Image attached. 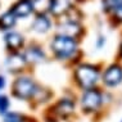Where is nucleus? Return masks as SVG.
<instances>
[{"label": "nucleus", "mask_w": 122, "mask_h": 122, "mask_svg": "<svg viewBox=\"0 0 122 122\" xmlns=\"http://www.w3.org/2000/svg\"><path fill=\"white\" fill-rule=\"evenodd\" d=\"M4 85H5V80H4V77H1V76H0V89L4 87Z\"/></svg>", "instance_id": "obj_20"}, {"label": "nucleus", "mask_w": 122, "mask_h": 122, "mask_svg": "<svg viewBox=\"0 0 122 122\" xmlns=\"http://www.w3.org/2000/svg\"><path fill=\"white\" fill-rule=\"evenodd\" d=\"M102 103V94L99 93L98 90H94V89H89L84 93L81 99V104L82 108L87 112L95 111L97 108Z\"/></svg>", "instance_id": "obj_4"}, {"label": "nucleus", "mask_w": 122, "mask_h": 122, "mask_svg": "<svg viewBox=\"0 0 122 122\" xmlns=\"http://www.w3.org/2000/svg\"><path fill=\"white\" fill-rule=\"evenodd\" d=\"M15 19H17V17L14 15V13H13L12 10L4 13V14L0 17V28L1 30L12 28L13 26H14V23H15Z\"/></svg>", "instance_id": "obj_11"}, {"label": "nucleus", "mask_w": 122, "mask_h": 122, "mask_svg": "<svg viewBox=\"0 0 122 122\" xmlns=\"http://www.w3.org/2000/svg\"><path fill=\"white\" fill-rule=\"evenodd\" d=\"M104 82L108 86H116L122 81V68L120 66H111L103 76Z\"/></svg>", "instance_id": "obj_5"}, {"label": "nucleus", "mask_w": 122, "mask_h": 122, "mask_svg": "<svg viewBox=\"0 0 122 122\" xmlns=\"http://www.w3.org/2000/svg\"><path fill=\"white\" fill-rule=\"evenodd\" d=\"M71 1L70 0H50L49 9L54 15H62L70 10Z\"/></svg>", "instance_id": "obj_6"}, {"label": "nucleus", "mask_w": 122, "mask_h": 122, "mask_svg": "<svg viewBox=\"0 0 122 122\" xmlns=\"http://www.w3.org/2000/svg\"><path fill=\"white\" fill-rule=\"evenodd\" d=\"M9 107V100L4 95H0V113H5Z\"/></svg>", "instance_id": "obj_17"}, {"label": "nucleus", "mask_w": 122, "mask_h": 122, "mask_svg": "<svg viewBox=\"0 0 122 122\" xmlns=\"http://www.w3.org/2000/svg\"><path fill=\"white\" fill-rule=\"evenodd\" d=\"M113 12H114L116 18L120 19V21H122V4H120L118 6H116V8L113 9Z\"/></svg>", "instance_id": "obj_19"}, {"label": "nucleus", "mask_w": 122, "mask_h": 122, "mask_svg": "<svg viewBox=\"0 0 122 122\" xmlns=\"http://www.w3.org/2000/svg\"><path fill=\"white\" fill-rule=\"evenodd\" d=\"M51 48L53 51L57 54V57L59 58H67L72 55L77 49V42H76L72 37H67V36L59 35L53 40L51 42Z\"/></svg>", "instance_id": "obj_1"}, {"label": "nucleus", "mask_w": 122, "mask_h": 122, "mask_svg": "<svg viewBox=\"0 0 122 122\" xmlns=\"http://www.w3.org/2000/svg\"><path fill=\"white\" fill-rule=\"evenodd\" d=\"M34 81L28 77H19L13 84V93L19 99H28L36 93Z\"/></svg>", "instance_id": "obj_3"}, {"label": "nucleus", "mask_w": 122, "mask_h": 122, "mask_svg": "<svg viewBox=\"0 0 122 122\" xmlns=\"http://www.w3.org/2000/svg\"><path fill=\"white\" fill-rule=\"evenodd\" d=\"M120 4H122V0H105V5L109 9H114Z\"/></svg>", "instance_id": "obj_18"}, {"label": "nucleus", "mask_w": 122, "mask_h": 122, "mask_svg": "<svg viewBox=\"0 0 122 122\" xmlns=\"http://www.w3.org/2000/svg\"><path fill=\"white\" fill-rule=\"evenodd\" d=\"M5 42L10 50H18L23 45V37L18 32H9L5 35Z\"/></svg>", "instance_id": "obj_7"}, {"label": "nucleus", "mask_w": 122, "mask_h": 122, "mask_svg": "<svg viewBox=\"0 0 122 122\" xmlns=\"http://www.w3.org/2000/svg\"><path fill=\"white\" fill-rule=\"evenodd\" d=\"M44 58V53H42L39 48H30L27 51H26L25 59L31 62H39Z\"/></svg>", "instance_id": "obj_14"}, {"label": "nucleus", "mask_w": 122, "mask_h": 122, "mask_svg": "<svg viewBox=\"0 0 122 122\" xmlns=\"http://www.w3.org/2000/svg\"><path fill=\"white\" fill-rule=\"evenodd\" d=\"M4 122H23V117L21 114L12 112V113H6L4 117Z\"/></svg>", "instance_id": "obj_16"}, {"label": "nucleus", "mask_w": 122, "mask_h": 122, "mask_svg": "<svg viewBox=\"0 0 122 122\" xmlns=\"http://www.w3.org/2000/svg\"><path fill=\"white\" fill-rule=\"evenodd\" d=\"M61 35L63 36H67V37H72L73 39L75 36H77L78 34H80V26H78L77 23H75V22H66V23H63L61 26Z\"/></svg>", "instance_id": "obj_10"}, {"label": "nucleus", "mask_w": 122, "mask_h": 122, "mask_svg": "<svg viewBox=\"0 0 122 122\" xmlns=\"http://www.w3.org/2000/svg\"><path fill=\"white\" fill-rule=\"evenodd\" d=\"M73 108H75V104L72 103L71 100H68V99H62V100L54 107V109H55V113L59 114L61 117H68L72 112H73Z\"/></svg>", "instance_id": "obj_8"}, {"label": "nucleus", "mask_w": 122, "mask_h": 122, "mask_svg": "<svg viewBox=\"0 0 122 122\" xmlns=\"http://www.w3.org/2000/svg\"><path fill=\"white\" fill-rule=\"evenodd\" d=\"M32 4V9L37 12H45L46 9H49V5H50V0H31Z\"/></svg>", "instance_id": "obj_15"}, {"label": "nucleus", "mask_w": 122, "mask_h": 122, "mask_svg": "<svg viewBox=\"0 0 122 122\" xmlns=\"http://www.w3.org/2000/svg\"><path fill=\"white\" fill-rule=\"evenodd\" d=\"M25 62H26L25 57L18 55V54H14V55H12V57L8 59V67L10 68V71H18V70H21V68L25 66Z\"/></svg>", "instance_id": "obj_13"}, {"label": "nucleus", "mask_w": 122, "mask_h": 122, "mask_svg": "<svg viewBox=\"0 0 122 122\" xmlns=\"http://www.w3.org/2000/svg\"><path fill=\"white\" fill-rule=\"evenodd\" d=\"M32 27H34V30L37 32H46L50 28V21H49L45 15H39V17L35 19Z\"/></svg>", "instance_id": "obj_12"}, {"label": "nucleus", "mask_w": 122, "mask_h": 122, "mask_svg": "<svg viewBox=\"0 0 122 122\" xmlns=\"http://www.w3.org/2000/svg\"><path fill=\"white\" fill-rule=\"evenodd\" d=\"M98 71L97 68L91 67V66H81L77 68L76 71V78L80 82V85L82 87L90 89L91 86H94V84L98 81Z\"/></svg>", "instance_id": "obj_2"}, {"label": "nucleus", "mask_w": 122, "mask_h": 122, "mask_svg": "<svg viewBox=\"0 0 122 122\" xmlns=\"http://www.w3.org/2000/svg\"><path fill=\"white\" fill-rule=\"evenodd\" d=\"M12 12L14 13L15 17H26V15H28L32 12L31 0H21L18 4L14 5Z\"/></svg>", "instance_id": "obj_9"}]
</instances>
